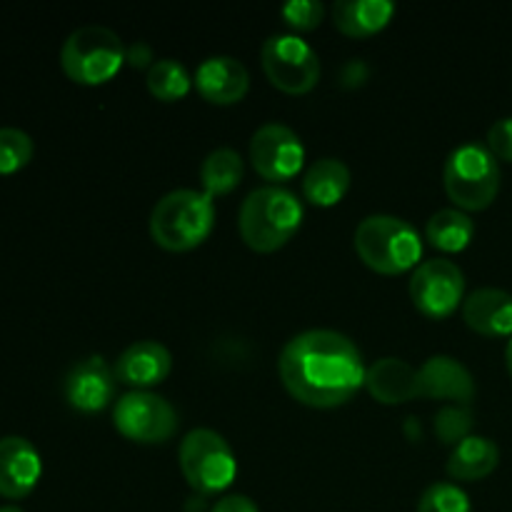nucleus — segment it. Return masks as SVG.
I'll use <instances>...</instances> for the list:
<instances>
[{
    "mask_svg": "<svg viewBox=\"0 0 512 512\" xmlns=\"http://www.w3.org/2000/svg\"><path fill=\"white\" fill-rule=\"evenodd\" d=\"M283 18L295 30H315L325 18V5L318 0H290L283 5Z\"/></svg>",
    "mask_w": 512,
    "mask_h": 512,
    "instance_id": "cd10ccee",
    "label": "nucleus"
},
{
    "mask_svg": "<svg viewBox=\"0 0 512 512\" xmlns=\"http://www.w3.org/2000/svg\"><path fill=\"white\" fill-rule=\"evenodd\" d=\"M0 512H23V510L15 508V505H5V508H0Z\"/></svg>",
    "mask_w": 512,
    "mask_h": 512,
    "instance_id": "2f4dec72",
    "label": "nucleus"
},
{
    "mask_svg": "<svg viewBox=\"0 0 512 512\" xmlns=\"http://www.w3.org/2000/svg\"><path fill=\"white\" fill-rule=\"evenodd\" d=\"M465 295V275L453 260H425L410 278V298L428 318H448L458 310Z\"/></svg>",
    "mask_w": 512,
    "mask_h": 512,
    "instance_id": "9d476101",
    "label": "nucleus"
},
{
    "mask_svg": "<svg viewBox=\"0 0 512 512\" xmlns=\"http://www.w3.org/2000/svg\"><path fill=\"white\" fill-rule=\"evenodd\" d=\"M145 83H148V90L153 98L163 100V103H175V100L188 95L193 78H190L183 63H178L173 58H163L150 65Z\"/></svg>",
    "mask_w": 512,
    "mask_h": 512,
    "instance_id": "b1692460",
    "label": "nucleus"
},
{
    "mask_svg": "<svg viewBox=\"0 0 512 512\" xmlns=\"http://www.w3.org/2000/svg\"><path fill=\"white\" fill-rule=\"evenodd\" d=\"M470 425H473V415H470L465 405H448L435 418V430H438V435L445 443L458 445L460 440L468 438Z\"/></svg>",
    "mask_w": 512,
    "mask_h": 512,
    "instance_id": "bb28decb",
    "label": "nucleus"
},
{
    "mask_svg": "<svg viewBox=\"0 0 512 512\" xmlns=\"http://www.w3.org/2000/svg\"><path fill=\"white\" fill-rule=\"evenodd\" d=\"M488 150L498 160L512 163V118H500L488 130Z\"/></svg>",
    "mask_w": 512,
    "mask_h": 512,
    "instance_id": "c85d7f7f",
    "label": "nucleus"
},
{
    "mask_svg": "<svg viewBox=\"0 0 512 512\" xmlns=\"http://www.w3.org/2000/svg\"><path fill=\"white\" fill-rule=\"evenodd\" d=\"M213 225V198L200 190H173L163 195L150 213V235L170 253L198 248L213 233Z\"/></svg>",
    "mask_w": 512,
    "mask_h": 512,
    "instance_id": "7ed1b4c3",
    "label": "nucleus"
},
{
    "mask_svg": "<svg viewBox=\"0 0 512 512\" xmlns=\"http://www.w3.org/2000/svg\"><path fill=\"white\" fill-rule=\"evenodd\" d=\"M260 63L270 83L290 95L310 93L320 80L318 53L298 35H273L265 40Z\"/></svg>",
    "mask_w": 512,
    "mask_h": 512,
    "instance_id": "6e6552de",
    "label": "nucleus"
},
{
    "mask_svg": "<svg viewBox=\"0 0 512 512\" xmlns=\"http://www.w3.org/2000/svg\"><path fill=\"white\" fill-rule=\"evenodd\" d=\"M210 512H260V510L258 505H255L250 498H245V495H228V498L218 500Z\"/></svg>",
    "mask_w": 512,
    "mask_h": 512,
    "instance_id": "c756f323",
    "label": "nucleus"
},
{
    "mask_svg": "<svg viewBox=\"0 0 512 512\" xmlns=\"http://www.w3.org/2000/svg\"><path fill=\"white\" fill-rule=\"evenodd\" d=\"M198 93L213 105H233L245 98L250 88V75L240 60L230 55H213L195 70Z\"/></svg>",
    "mask_w": 512,
    "mask_h": 512,
    "instance_id": "dca6fc26",
    "label": "nucleus"
},
{
    "mask_svg": "<svg viewBox=\"0 0 512 512\" xmlns=\"http://www.w3.org/2000/svg\"><path fill=\"white\" fill-rule=\"evenodd\" d=\"M500 448L490 438L483 435H468L453 448L448 458V475L463 483H475L483 480L498 468Z\"/></svg>",
    "mask_w": 512,
    "mask_h": 512,
    "instance_id": "aec40b11",
    "label": "nucleus"
},
{
    "mask_svg": "<svg viewBox=\"0 0 512 512\" xmlns=\"http://www.w3.org/2000/svg\"><path fill=\"white\" fill-rule=\"evenodd\" d=\"M468 328L485 338H512V295L500 288H480L463 300Z\"/></svg>",
    "mask_w": 512,
    "mask_h": 512,
    "instance_id": "f3484780",
    "label": "nucleus"
},
{
    "mask_svg": "<svg viewBox=\"0 0 512 512\" xmlns=\"http://www.w3.org/2000/svg\"><path fill=\"white\" fill-rule=\"evenodd\" d=\"M350 188V170L338 158H320L303 178V195L318 208H330L345 198Z\"/></svg>",
    "mask_w": 512,
    "mask_h": 512,
    "instance_id": "412c9836",
    "label": "nucleus"
},
{
    "mask_svg": "<svg viewBox=\"0 0 512 512\" xmlns=\"http://www.w3.org/2000/svg\"><path fill=\"white\" fill-rule=\"evenodd\" d=\"M125 58L128 50L123 40L105 25H83L73 30L60 50L63 73L80 85L108 83L123 68Z\"/></svg>",
    "mask_w": 512,
    "mask_h": 512,
    "instance_id": "39448f33",
    "label": "nucleus"
},
{
    "mask_svg": "<svg viewBox=\"0 0 512 512\" xmlns=\"http://www.w3.org/2000/svg\"><path fill=\"white\" fill-rule=\"evenodd\" d=\"M33 160V140L18 128H0V175H13Z\"/></svg>",
    "mask_w": 512,
    "mask_h": 512,
    "instance_id": "393cba45",
    "label": "nucleus"
},
{
    "mask_svg": "<svg viewBox=\"0 0 512 512\" xmlns=\"http://www.w3.org/2000/svg\"><path fill=\"white\" fill-rule=\"evenodd\" d=\"M115 370L100 355L85 358L68 370L63 383L65 400L78 413H100L115 395Z\"/></svg>",
    "mask_w": 512,
    "mask_h": 512,
    "instance_id": "f8f14e48",
    "label": "nucleus"
},
{
    "mask_svg": "<svg viewBox=\"0 0 512 512\" xmlns=\"http://www.w3.org/2000/svg\"><path fill=\"white\" fill-rule=\"evenodd\" d=\"M180 470L190 488L200 495L223 493L238 475V460L233 448L220 433L208 428L190 430L180 443Z\"/></svg>",
    "mask_w": 512,
    "mask_h": 512,
    "instance_id": "0eeeda50",
    "label": "nucleus"
},
{
    "mask_svg": "<svg viewBox=\"0 0 512 512\" xmlns=\"http://www.w3.org/2000/svg\"><path fill=\"white\" fill-rule=\"evenodd\" d=\"M418 512H473L470 498L455 483H433L423 493Z\"/></svg>",
    "mask_w": 512,
    "mask_h": 512,
    "instance_id": "a878e982",
    "label": "nucleus"
},
{
    "mask_svg": "<svg viewBox=\"0 0 512 512\" xmlns=\"http://www.w3.org/2000/svg\"><path fill=\"white\" fill-rule=\"evenodd\" d=\"M113 370L118 383L130 385L135 390H145L168 378L170 370H173V355L158 340H140V343H133L120 353Z\"/></svg>",
    "mask_w": 512,
    "mask_h": 512,
    "instance_id": "2eb2a0df",
    "label": "nucleus"
},
{
    "mask_svg": "<svg viewBox=\"0 0 512 512\" xmlns=\"http://www.w3.org/2000/svg\"><path fill=\"white\" fill-rule=\"evenodd\" d=\"M303 223V203L280 185L253 190L240 205V238L258 253L283 248Z\"/></svg>",
    "mask_w": 512,
    "mask_h": 512,
    "instance_id": "f03ea898",
    "label": "nucleus"
},
{
    "mask_svg": "<svg viewBox=\"0 0 512 512\" xmlns=\"http://www.w3.org/2000/svg\"><path fill=\"white\" fill-rule=\"evenodd\" d=\"M425 235H428L430 245H435V248L445 250V253H460L473 240L475 225L463 210L443 208L430 215L428 225H425Z\"/></svg>",
    "mask_w": 512,
    "mask_h": 512,
    "instance_id": "4be33fe9",
    "label": "nucleus"
},
{
    "mask_svg": "<svg viewBox=\"0 0 512 512\" xmlns=\"http://www.w3.org/2000/svg\"><path fill=\"white\" fill-rule=\"evenodd\" d=\"M250 160L260 178L270 183H283L295 178L305 163L303 140L288 125L268 123L255 130L250 140Z\"/></svg>",
    "mask_w": 512,
    "mask_h": 512,
    "instance_id": "9b49d317",
    "label": "nucleus"
},
{
    "mask_svg": "<svg viewBox=\"0 0 512 512\" xmlns=\"http://www.w3.org/2000/svg\"><path fill=\"white\" fill-rule=\"evenodd\" d=\"M355 250L375 273L403 275L423 255L418 230L393 215H370L355 230Z\"/></svg>",
    "mask_w": 512,
    "mask_h": 512,
    "instance_id": "20e7f679",
    "label": "nucleus"
},
{
    "mask_svg": "<svg viewBox=\"0 0 512 512\" xmlns=\"http://www.w3.org/2000/svg\"><path fill=\"white\" fill-rule=\"evenodd\" d=\"M418 398L470 405L475 398V380L460 360L433 355L418 368Z\"/></svg>",
    "mask_w": 512,
    "mask_h": 512,
    "instance_id": "4468645a",
    "label": "nucleus"
},
{
    "mask_svg": "<svg viewBox=\"0 0 512 512\" xmlns=\"http://www.w3.org/2000/svg\"><path fill=\"white\" fill-rule=\"evenodd\" d=\"M365 388L378 403H408L418 398V370L400 358H383L368 368Z\"/></svg>",
    "mask_w": 512,
    "mask_h": 512,
    "instance_id": "a211bd4d",
    "label": "nucleus"
},
{
    "mask_svg": "<svg viewBox=\"0 0 512 512\" xmlns=\"http://www.w3.org/2000/svg\"><path fill=\"white\" fill-rule=\"evenodd\" d=\"M278 373L285 390L308 408L330 410L353 400L365 385L363 355L335 330H305L283 348Z\"/></svg>",
    "mask_w": 512,
    "mask_h": 512,
    "instance_id": "f257e3e1",
    "label": "nucleus"
},
{
    "mask_svg": "<svg viewBox=\"0 0 512 512\" xmlns=\"http://www.w3.org/2000/svg\"><path fill=\"white\" fill-rule=\"evenodd\" d=\"M505 363H508V370H510V375H512V338H510L508 348H505Z\"/></svg>",
    "mask_w": 512,
    "mask_h": 512,
    "instance_id": "7c9ffc66",
    "label": "nucleus"
},
{
    "mask_svg": "<svg viewBox=\"0 0 512 512\" xmlns=\"http://www.w3.org/2000/svg\"><path fill=\"white\" fill-rule=\"evenodd\" d=\"M445 193L458 210H485L500 190L498 158L488 145L463 143L445 160Z\"/></svg>",
    "mask_w": 512,
    "mask_h": 512,
    "instance_id": "423d86ee",
    "label": "nucleus"
},
{
    "mask_svg": "<svg viewBox=\"0 0 512 512\" xmlns=\"http://www.w3.org/2000/svg\"><path fill=\"white\" fill-rule=\"evenodd\" d=\"M243 180V158L233 148H218L208 153V158L200 165V183L203 193L215 198V195H228Z\"/></svg>",
    "mask_w": 512,
    "mask_h": 512,
    "instance_id": "5701e85b",
    "label": "nucleus"
},
{
    "mask_svg": "<svg viewBox=\"0 0 512 512\" xmlns=\"http://www.w3.org/2000/svg\"><path fill=\"white\" fill-rule=\"evenodd\" d=\"M395 5L388 0H340L333 5V23L348 38H370L390 23Z\"/></svg>",
    "mask_w": 512,
    "mask_h": 512,
    "instance_id": "6ab92c4d",
    "label": "nucleus"
},
{
    "mask_svg": "<svg viewBox=\"0 0 512 512\" xmlns=\"http://www.w3.org/2000/svg\"><path fill=\"white\" fill-rule=\"evenodd\" d=\"M113 425L133 443H165L178 430V413L160 395L148 390H133L123 395L113 410Z\"/></svg>",
    "mask_w": 512,
    "mask_h": 512,
    "instance_id": "1a4fd4ad",
    "label": "nucleus"
},
{
    "mask_svg": "<svg viewBox=\"0 0 512 512\" xmlns=\"http://www.w3.org/2000/svg\"><path fill=\"white\" fill-rule=\"evenodd\" d=\"M40 475H43V463L30 440L20 435L0 438V498H28L38 485Z\"/></svg>",
    "mask_w": 512,
    "mask_h": 512,
    "instance_id": "ddd939ff",
    "label": "nucleus"
}]
</instances>
